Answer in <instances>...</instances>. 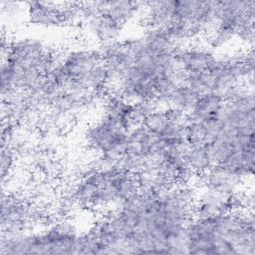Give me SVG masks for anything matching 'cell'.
Returning <instances> with one entry per match:
<instances>
[{
	"instance_id": "obj_1",
	"label": "cell",
	"mask_w": 255,
	"mask_h": 255,
	"mask_svg": "<svg viewBox=\"0 0 255 255\" xmlns=\"http://www.w3.org/2000/svg\"><path fill=\"white\" fill-rule=\"evenodd\" d=\"M82 235L65 222L38 232L2 231L0 254H81Z\"/></svg>"
},
{
	"instance_id": "obj_2",
	"label": "cell",
	"mask_w": 255,
	"mask_h": 255,
	"mask_svg": "<svg viewBox=\"0 0 255 255\" xmlns=\"http://www.w3.org/2000/svg\"><path fill=\"white\" fill-rule=\"evenodd\" d=\"M48 74L58 81L94 93L107 88L109 84L101 51L93 48H79L58 54L57 64Z\"/></svg>"
},
{
	"instance_id": "obj_3",
	"label": "cell",
	"mask_w": 255,
	"mask_h": 255,
	"mask_svg": "<svg viewBox=\"0 0 255 255\" xmlns=\"http://www.w3.org/2000/svg\"><path fill=\"white\" fill-rule=\"evenodd\" d=\"M240 55L217 57L213 67L208 72L210 90L219 95L224 101L242 84L240 69Z\"/></svg>"
},
{
	"instance_id": "obj_4",
	"label": "cell",
	"mask_w": 255,
	"mask_h": 255,
	"mask_svg": "<svg viewBox=\"0 0 255 255\" xmlns=\"http://www.w3.org/2000/svg\"><path fill=\"white\" fill-rule=\"evenodd\" d=\"M37 213L23 198L3 193L1 200V229L22 232L36 221Z\"/></svg>"
},
{
	"instance_id": "obj_5",
	"label": "cell",
	"mask_w": 255,
	"mask_h": 255,
	"mask_svg": "<svg viewBox=\"0 0 255 255\" xmlns=\"http://www.w3.org/2000/svg\"><path fill=\"white\" fill-rule=\"evenodd\" d=\"M217 56L208 45L192 42L177 49L174 60L183 74L208 73L216 62Z\"/></svg>"
},
{
	"instance_id": "obj_6",
	"label": "cell",
	"mask_w": 255,
	"mask_h": 255,
	"mask_svg": "<svg viewBox=\"0 0 255 255\" xmlns=\"http://www.w3.org/2000/svg\"><path fill=\"white\" fill-rule=\"evenodd\" d=\"M203 188L235 197L240 195L243 180L233 172L220 166H213L201 175Z\"/></svg>"
},
{
	"instance_id": "obj_7",
	"label": "cell",
	"mask_w": 255,
	"mask_h": 255,
	"mask_svg": "<svg viewBox=\"0 0 255 255\" xmlns=\"http://www.w3.org/2000/svg\"><path fill=\"white\" fill-rule=\"evenodd\" d=\"M84 25L89 35L103 45L117 41L122 30V27L100 11L88 18Z\"/></svg>"
},
{
	"instance_id": "obj_8",
	"label": "cell",
	"mask_w": 255,
	"mask_h": 255,
	"mask_svg": "<svg viewBox=\"0 0 255 255\" xmlns=\"http://www.w3.org/2000/svg\"><path fill=\"white\" fill-rule=\"evenodd\" d=\"M142 2L135 1H101L98 2L100 12L106 14L120 27L129 23L141 10Z\"/></svg>"
},
{
	"instance_id": "obj_9",
	"label": "cell",
	"mask_w": 255,
	"mask_h": 255,
	"mask_svg": "<svg viewBox=\"0 0 255 255\" xmlns=\"http://www.w3.org/2000/svg\"><path fill=\"white\" fill-rule=\"evenodd\" d=\"M27 17L32 25L56 27L62 25L59 3L33 1L27 3Z\"/></svg>"
},
{
	"instance_id": "obj_10",
	"label": "cell",
	"mask_w": 255,
	"mask_h": 255,
	"mask_svg": "<svg viewBox=\"0 0 255 255\" xmlns=\"http://www.w3.org/2000/svg\"><path fill=\"white\" fill-rule=\"evenodd\" d=\"M199 96L200 94L194 88L183 81L182 76V80L171 92L165 109L175 111L187 117L196 104Z\"/></svg>"
},
{
	"instance_id": "obj_11",
	"label": "cell",
	"mask_w": 255,
	"mask_h": 255,
	"mask_svg": "<svg viewBox=\"0 0 255 255\" xmlns=\"http://www.w3.org/2000/svg\"><path fill=\"white\" fill-rule=\"evenodd\" d=\"M183 158L187 166L196 175H202L214 166L207 146L202 142L188 139L184 147Z\"/></svg>"
},
{
	"instance_id": "obj_12",
	"label": "cell",
	"mask_w": 255,
	"mask_h": 255,
	"mask_svg": "<svg viewBox=\"0 0 255 255\" xmlns=\"http://www.w3.org/2000/svg\"><path fill=\"white\" fill-rule=\"evenodd\" d=\"M224 104V100L213 92L201 94L193 109L187 116L190 122H202L219 115Z\"/></svg>"
},
{
	"instance_id": "obj_13",
	"label": "cell",
	"mask_w": 255,
	"mask_h": 255,
	"mask_svg": "<svg viewBox=\"0 0 255 255\" xmlns=\"http://www.w3.org/2000/svg\"><path fill=\"white\" fill-rule=\"evenodd\" d=\"M15 152L14 149L9 145V143L1 144V175L4 181L8 177L15 164Z\"/></svg>"
},
{
	"instance_id": "obj_14",
	"label": "cell",
	"mask_w": 255,
	"mask_h": 255,
	"mask_svg": "<svg viewBox=\"0 0 255 255\" xmlns=\"http://www.w3.org/2000/svg\"><path fill=\"white\" fill-rule=\"evenodd\" d=\"M19 10H20L19 3L7 2V1H2L1 2V12H2V14L12 16V15L17 14Z\"/></svg>"
}]
</instances>
